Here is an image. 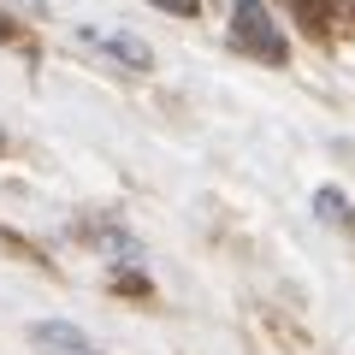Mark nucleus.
Segmentation results:
<instances>
[{
    "label": "nucleus",
    "instance_id": "nucleus-1",
    "mask_svg": "<svg viewBox=\"0 0 355 355\" xmlns=\"http://www.w3.org/2000/svg\"><path fill=\"white\" fill-rule=\"evenodd\" d=\"M231 48L254 53L266 65L291 60V42H284V30H279V18H272L266 0H231Z\"/></svg>",
    "mask_w": 355,
    "mask_h": 355
},
{
    "label": "nucleus",
    "instance_id": "nucleus-2",
    "mask_svg": "<svg viewBox=\"0 0 355 355\" xmlns=\"http://www.w3.org/2000/svg\"><path fill=\"white\" fill-rule=\"evenodd\" d=\"M77 42H83V48H95L101 60L125 65V71H148V65H154L148 42H137L130 30H101V24H83V30H77Z\"/></svg>",
    "mask_w": 355,
    "mask_h": 355
},
{
    "label": "nucleus",
    "instance_id": "nucleus-3",
    "mask_svg": "<svg viewBox=\"0 0 355 355\" xmlns=\"http://www.w3.org/2000/svg\"><path fill=\"white\" fill-rule=\"evenodd\" d=\"M30 343H36L42 355H95L89 338L77 326H65V320H36V326H30Z\"/></svg>",
    "mask_w": 355,
    "mask_h": 355
},
{
    "label": "nucleus",
    "instance_id": "nucleus-4",
    "mask_svg": "<svg viewBox=\"0 0 355 355\" xmlns=\"http://www.w3.org/2000/svg\"><path fill=\"white\" fill-rule=\"evenodd\" d=\"M314 214L326 219V225H338V231L355 225V207L343 202V190H331V184H326V190H314Z\"/></svg>",
    "mask_w": 355,
    "mask_h": 355
},
{
    "label": "nucleus",
    "instance_id": "nucleus-5",
    "mask_svg": "<svg viewBox=\"0 0 355 355\" xmlns=\"http://www.w3.org/2000/svg\"><path fill=\"white\" fill-rule=\"evenodd\" d=\"M154 6H160V12H172V18H196V12H202L196 0H154Z\"/></svg>",
    "mask_w": 355,
    "mask_h": 355
},
{
    "label": "nucleus",
    "instance_id": "nucleus-6",
    "mask_svg": "<svg viewBox=\"0 0 355 355\" xmlns=\"http://www.w3.org/2000/svg\"><path fill=\"white\" fill-rule=\"evenodd\" d=\"M0 6H18V12H42V0H0Z\"/></svg>",
    "mask_w": 355,
    "mask_h": 355
}]
</instances>
